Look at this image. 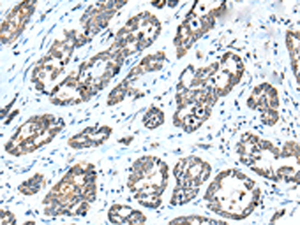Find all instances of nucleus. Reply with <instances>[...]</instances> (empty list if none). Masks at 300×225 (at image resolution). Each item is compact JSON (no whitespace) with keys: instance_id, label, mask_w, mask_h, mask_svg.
<instances>
[{"instance_id":"obj_1","label":"nucleus","mask_w":300,"mask_h":225,"mask_svg":"<svg viewBox=\"0 0 300 225\" xmlns=\"http://www.w3.org/2000/svg\"><path fill=\"white\" fill-rule=\"evenodd\" d=\"M166 164L156 157L146 156L133 164L128 178V186L141 205L156 208L168 182Z\"/></svg>"},{"instance_id":"obj_2","label":"nucleus","mask_w":300,"mask_h":225,"mask_svg":"<svg viewBox=\"0 0 300 225\" xmlns=\"http://www.w3.org/2000/svg\"><path fill=\"white\" fill-rule=\"evenodd\" d=\"M110 218L113 223L123 224H142L146 220L142 212L124 204L114 206L110 209Z\"/></svg>"}]
</instances>
